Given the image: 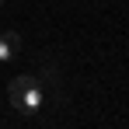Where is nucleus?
<instances>
[{
    "instance_id": "f257e3e1",
    "label": "nucleus",
    "mask_w": 129,
    "mask_h": 129,
    "mask_svg": "<svg viewBox=\"0 0 129 129\" xmlns=\"http://www.w3.org/2000/svg\"><path fill=\"white\" fill-rule=\"evenodd\" d=\"M7 98H11V105L18 108L21 115H31V112H39V108L45 105V91H42V84H39L31 73L11 77V84H7Z\"/></svg>"
},
{
    "instance_id": "f03ea898",
    "label": "nucleus",
    "mask_w": 129,
    "mask_h": 129,
    "mask_svg": "<svg viewBox=\"0 0 129 129\" xmlns=\"http://www.w3.org/2000/svg\"><path fill=\"white\" fill-rule=\"evenodd\" d=\"M18 49H21V35H18V31H4V35H0V63L14 59Z\"/></svg>"
},
{
    "instance_id": "7ed1b4c3",
    "label": "nucleus",
    "mask_w": 129,
    "mask_h": 129,
    "mask_svg": "<svg viewBox=\"0 0 129 129\" xmlns=\"http://www.w3.org/2000/svg\"><path fill=\"white\" fill-rule=\"evenodd\" d=\"M0 4H4V0H0Z\"/></svg>"
}]
</instances>
